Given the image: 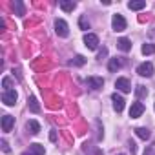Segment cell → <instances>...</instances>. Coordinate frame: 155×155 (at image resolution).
Returning <instances> with one entry per match:
<instances>
[{
    "label": "cell",
    "mask_w": 155,
    "mask_h": 155,
    "mask_svg": "<svg viewBox=\"0 0 155 155\" xmlns=\"http://www.w3.org/2000/svg\"><path fill=\"white\" fill-rule=\"evenodd\" d=\"M17 99H18V93H17L15 90H8V91L2 93V102H4L6 106H15Z\"/></svg>",
    "instance_id": "1"
},
{
    "label": "cell",
    "mask_w": 155,
    "mask_h": 155,
    "mask_svg": "<svg viewBox=\"0 0 155 155\" xmlns=\"http://www.w3.org/2000/svg\"><path fill=\"white\" fill-rule=\"evenodd\" d=\"M55 31H57V35H58V37H68V35H69V29H68L66 20L57 18V20H55Z\"/></svg>",
    "instance_id": "2"
},
{
    "label": "cell",
    "mask_w": 155,
    "mask_h": 155,
    "mask_svg": "<svg viewBox=\"0 0 155 155\" xmlns=\"http://www.w3.org/2000/svg\"><path fill=\"white\" fill-rule=\"evenodd\" d=\"M84 44H86L88 49H97L101 42H99V37H97V35H93V33H86V35H84Z\"/></svg>",
    "instance_id": "3"
},
{
    "label": "cell",
    "mask_w": 155,
    "mask_h": 155,
    "mask_svg": "<svg viewBox=\"0 0 155 155\" xmlns=\"http://www.w3.org/2000/svg\"><path fill=\"white\" fill-rule=\"evenodd\" d=\"M111 26H113V29L115 31H124L126 29V20H124V17L122 15H113V18H111Z\"/></svg>",
    "instance_id": "4"
},
{
    "label": "cell",
    "mask_w": 155,
    "mask_h": 155,
    "mask_svg": "<svg viewBox=\"0 0 155 155\" xmlns=\"http://www.w3.org/2000/svg\"><path fill=\"white\" fill-rule=\"evenodd\" d=\"M115 88L120 90L122 93H130L131 91V84H130L128 79H124V77H119V79L115 81Z\"/></svg>",
    "instance_id": "5"
},
{
    "label": "cell",
    "mask_w": 155,
    "mask_h": 155,
    "mask_svg": "<svg viewBox=\"0 0 155 155\" xmlns=\"http://www.w3.org/2000/svg\"><path fill=\"white\" fill-rule=\"evenodd\" d=\"M137 73L140 77H151L153 75V64L151 62H142L139 68H137Z\"/></svg>",
    "instance_id": "6"
},
{
    "label": "cell",
    "mask_w": 155,
    "mask_h": 155,
    "mask_svg": "<svg viewBox=\"0 0 155 155\" xmlns=\"http://www.w3.org/2000/svg\"><path fill=\"white\" fill-rule=\"evenodd\" d=\"M86 84L91 88V90H101L104 86V81H102V77H88L86 79Z\"/></svg>",
    "instance_id": "7"
},
{
    "label": "cell",
    "mask_w": 155,
    "mask_h": 155,
    "mask_svg": "<svg viewBox=\"0 0 155 155\" xmlns=\"http://www.w3.org/2000/svg\"><path fill=\"white\" fill-rule=\"evenodd\" d=\"M142 113H144V104H142V102H133L131 108H130V117H131V119H137V117H140Z\"/></svg>",
    "instance_id": "8"
},
{
    "label": "cell",
    "mask_w": 155,
    "mask_h": 155,
    "mask_svg": "<svg viewBox=\"0 0 155 155\" xmlns=\"http://www.w3.org/2000/svg\"><path fill=\"white\" fill-rule=\"evenodd\" d=\"M13 126H15V117H11V115H4L2 117V131H11L13 130Z\"/></svg>",
    "instance_id": "9"
},
{
    "label": "cell",
    "mask_w": 155,
    "mask_h": 155,
    "mask_svg": "<svg viewBox=\"0 0 155 155\" xmlns=\"http://www.w3.org/2000/svg\"><path fill=\"white\" fill-rule=\"evenodd\" d=\"M111 101H113V108H115V111L120 113V111L124 110V99H122L119 93H113V95H111Z\"/></svg>",
    "instance_id": "10"
},
{
    "label": "cell",
    "mask_w": 155,
    "mask_h": 155,
    "mask_svg": "<svg viewBox=\"0 0 155 155\" xmlns=\"http://www.w3.org/2000/svg\"><path fill=\"white\" fill-rule=\"evenodd\" d=\"M29 155H44L46 153V150H44V146L42 144H38V142H33L31 146H29V151H28Z\"/></svg>",
    "instance_id": "11"
},
{
    "label": "cell",
    "mask_w": 155,
    "mask_h": 155,
    "mask_svg": "<svg viewBox=\"0 0 155 155\" xmlns=\"http://www.w3.org/2000/svg\"><path fill=\"white\" fill-rule=\"evenodd\" d=\"M128 8L131 11H140V9L146 8V2L144 0H131V2H128Z\"/></svg>",
    "instance_id": "12"
},
{
    "label": "cell",
    "mask_w": 155,
    "mask_h": 155,
    "mask_svg": "<svg viewBox=\"0 0 155 155\" xmlns=\"http://www.w3.org/2000/svg\"><path fill=\"white\" fill-rule=\"evenodd\" d=\"M26 128H28V131H29L31 135H37V133L40 131V124H38L37 120H28V122H26Z\"/></svg>",
    "instance_id": "13"
},
{
    "label": "cell",
    "mask_w": 155,
    "mask_h": 155,
    "mask_svg": "<svg viewBox=\"0 0 155 155\" xmlns=\"http://www.w3.org/2000/svg\"><path fill=\"white\" fill-rule=\"evenodd\" d=\"M117 48H119L120 51H130V49H131V42H130L128 38H119V40H117Z\"/></svg>",
    "instance_id": "14"
},
{
    "label": "cell",
    "mask_w": 155,
    "mask_h": 155,
    "mask_svg": "<svg viewBox=\"0 0 155 155\" xmlns=\"http://www.w3.org/2000/svg\"><path fill=\"white\" fill-rule=\"evenodd\" d=\"M122 68V60L120 58H110V64H108V69L110 71H117V69H120Z\"/></svg>",
    "instance_id": "15"
},
{
    "label": "cell",
    "mask_w": 155,
    "mask_h": 155,
    "mask_svg": "<svg viewBox=\"0 0 155 155\" xmlns=\"http://www.w3.org/2000/svg\"><path fill=\"white\" fill-rule=\"evenodd\" d=\"M13 11L17 13V15H26V8H24V4L20 2V0H15V2H13Z\"/></svg>",
    "instance_id": "16"
},
{
    "label": "cell",
    "mask_w": 155,
    "mask_h": 155,
    "mask_svg": "<svg viewBox=\"0 0 155 155\" xmlns=\"http://www.w3.org/2000/svg\"><path fill=\"white\" fill-rule=\"evenodd\" d=\"M60 8H62V11H66V13H71V11L77 8V4H75V2H68V0H62V2H60Z\"/></svg>",
    "instance_id": "17"
},
{
    "label": "cell",
    "mask_w": 155,
    "mask_h": 155,
    "mask_svg": "<svg viewBox=\"0 0 155 155\" xmlns=\"http://www.w3.org/2000/svg\"><path fill=\"white\" fill-rule=\"evenodd\" d=\"M135 133H137V137L142 139V140H148V139H150V130H146V128H137Z\"/></svg>",
    "instance_id": "18"
},
{
    "label": "cell",
    "mask_w": 155,
    "mask_h": 155,
    "mask_svg": "<svg viewBox=\"0 0 155 155\" xmlns=\"http://www.w3.org/2000/svg\"><path fill=\"white\" fill-rule=\"evenodd\" d=\"M29 110H31L33 113H38V111H40V106H38V102H37V99H35V97H31V99H29Z\"/></svg>",
    "instance_id": "19"
},
{
    "label": "cell",
    "mask_w": 155,
    "mask_h": 155,
    "mask_svg": "<svg viewBox=\"0 0 155 155\" xmlns=\"http://www.w3.org/2000/svg\"><path fill=\"white\" fill-rule=\"evenodd\" d=\"M135 93H137V99H144V97L148 95V90H146L144 86H137V90H135Z\"/></svg>",
    "instance_id": "20"
},
{
    "label": "cell",
    "mask_w": 155,
    "mask_h": 155,
    "mask_svg": "<svg viewBox=\"0 0 155 155\" xmlns=\"http://www.w3.org/2000/svg\"><path fill=\"white\" fill-rule=\"evenodd\" d=\"M142 53L144 55H153L155 53V46L153 44H144L142 46Z\"/></svg>",
    "instance_id": "21"
},
{
    "label": "cell",
    "mask_w": 155,
    "mask_h": 155,
    "mask_svg": "<svg viewBox=\"0 0 155 155\" xmlns=\"http://www.w3.org/2000/svg\"><path fill=\"white\" fill-rule=\"evenodd\" d=\"M71 64H77V66H82V64H86V58L82 57V55H77L75 58H73V62Z\"/></svg>",
    "instance_id": "22"
},
{
    "label": "cell",
    "mask_w": 155,
    "mask_h": 155,
    "mask_svg": "<svg viewBox=\"0 0 155 155\" xmlns=\"http://www.w3.org/2000/svg\"><path fill=\"white\" fill-rule=\"evenodd\" d=\"M79 26H81V29H90V22L86 20V17H81L79 18Z\"/></svg>",
    "instance_id": "23"
},
{
    "label": "cell",
    "mask_w": 155,
    "mask_h": 155,
    "mask_svg": "<svg viewBox=\"0 0 155 155\" xmlns=\"http://www.w3.org/2000/svg\"><path fill=\"white\" fill-rule=\"evenodd\" d=\"M2 86L6 88L4 91H8V90H11V88H9V86H11V79H9V77H6V79L2 81Z\"/></svg>",
    "instance_id": "24"
},
{
    "label": "cell",
    "mask_w": 155,
    "mask_h": 155,
    "mask_svg": "<svg viewBox=\"0 0 155 155\" xmlns=\"http://www.w3.org/2000/svg\"><path fill=\"white\" fill-rule=\"evenodd\" d=\"M144 155H155V142H153V144H151L146 151H144Z\"/></svg>",
    "instance_id": "25"
},
{
    "label": "cell",
    "mask_w": 155,
    "mask_h": 155,
    "mask_svg": "<svg viewBox=\"0 0 155 155\" xmlns=\"http://www.w3.org/2000/svg\"><path fill=\"white\" fill-rule=\"evenodd\" d=\"M2 150H4L6 153L9 151V146H8V142H6V140H2Z\"/></svg>",
    "instance_id": "26"
},
{
    "label": "cell",
    "mask_w": 155,
    "mask_h": 155,
    "mask_svg": "<svg viewBox=\"0 0 155 155\" xmlns=\"http://www.w3.org/2000/svg\"><path fill=\"white\" fill-rule=\"evenodd\" d=\"M106 53H108V49H106V48H102V51L99 53V58H102V57H106Z\"/></svg>",
    "instance_id": "27"
},
{
    "label": "cell",
    "mask_w": 155,
    "mask_h": 155,
    "mask_svg": "<svg viewBox=\"0 0 155 155\" xmlns=\"http://www.w3.org/2000/svg\"><path fill=\"white\" fill-rule=\"evenodd\" d=\"M49 139L55 142V140H57V133H55V131H51V133H49Z\"/></svg>",
    "instance_id": "28"
},
{
    "label": "cell",
    "mask_w": 155,
    "mask_h": 155,
    "mask_svg": "<svg viewBox=\"0 0 155 155\" xmlns=\"http://www.w3.org/2000/svg\"><path fill=\"white\" fill-rule=\"evenodd\" d=\"M22 155H29V153H28V151H26V153H22Z\"/></svg>",
    "instance_id": "29"
},
{
    "label": "cell",
    "mask_w": 155,
    "mask_h": 155,
    "mask_svg": "<svg viewBox=\"0 0 155 155\" xmlns=\"http://www.w3.org/2000/svg\"><path fill=\"white\" fill-rule=\"evenodd\" d=\"M120 155H124V153H120Z\"/></svg>",
    "instance_id": "30"
}]
</instances>
